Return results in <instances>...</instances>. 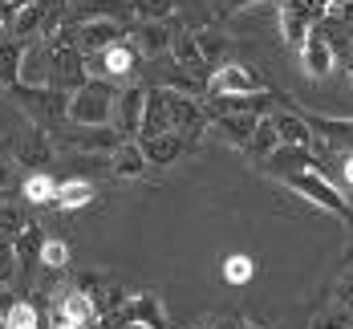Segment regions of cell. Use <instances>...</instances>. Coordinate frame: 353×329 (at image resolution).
Segmentation results:
<instances>
[{"label":"cell","instance_id":"20","mask_svg":"<svg viewBox=\"0 0 353 329\" xmlns=\"http://www.w3.org/2000/svg\"><path fill=\"white\" fill-rule=\"evenodd\" d=\"M94 183L90 179H65V183H57V212H81V208H90L94 203Z\"/></svg>","mask_w":353,"mask_h":329},{"label":"cell","instance_id":"18","mask_svg":"<svg viewBox=\"0 0 353 329\" xmlns=\"http://www.w3.org/2000/svg\"><path fill=\"white\" fill-rule=\"evenodd\" d=\"M301 114L309 118L313 134L329 139L333 146H350L353 150V118H325V114H309V110H301Z\"/></svg>","mask_w":353,"mask_h":329},{"label":"cell","instance_id":"31","mask_svg":"<svg viewBox=\"0 0 353 329\" xmlns=\"http://www.w3.org/2000/svg\"><path fill=\"white\" fill-rule=\"evenodd\" d=\"M49 329H81V326H73L70 317H61V313H49Z\"/></svg>","mask_w":353,"mask_h":329},{"label":"cell","instance_id":"9","mask_svg":"<svg viewBox=\"0 0 353 329\" xmlns=\"http://www.w3.org/2000/svg\"><path fill=\"white\" fill-rule=\"evenodd\" d=\"M139 146H142V154H146L150 167H171V163H179L183 154L195 150V139L183 134V130H163V134H146V139H139Z\"/></svg>","mask_w":353,"mask_h":329},{"label":"cell","instance_id":"13","mask_svg":"<svg viewBox=\"0 0 353 329\" xmlns=\"http://www.w3.org/2000/svg\"><path fill=\"white\" fill-rule=\"evenodd\" d=\"M146 86H130V90H122L118 94V106H114V126H118V134L122 139H139L142 130V110H146Z\"/></svg>","mask_w":353,"mask_h":329},{"label":"cell","instance_id":"38","mask_svg":"<svg viewBox=\"0 0 353 329\" xmlns=\"http://www.w3.org/2000/svg\"><path fill=\"white\" fill-rule=\"evenodd\" d=\"M0 98H4V90H0Z\"/></svg>","mask_w":353,"mask_h":329},{"label":"cell","instance_id":"7","mask_svg":"<svg viewBox=\"0 0 353 329\" xmlns=\"http://www.w3.org/2000/svg\"><path fill=\"white\" fill-rule=\"evenodd\" d=\"M49 313H61V317H70L73 326H81V329H94L98 321H102V305H98V297L85 292V289H77V285H61Z\"/></svg>","mask_w":353,"mask_h":329},{"label":"cell","instance_id":"16","mask_svg":"<svg viewBox=\"0 0 353 329\" xmlns=\"http://www.w3.org/2000/svg\"><path fill=\"white\" fill-rule=\"evenodd\" d=\"M21 61H25V41L0 37V90H4V94H8L12 86H21Z\"/></svg>","mask_w":353,"mask_h":329},{"label":"cell","instance_id":"32","mask_svg":"<svg viewBox=\"0 0 353 329\" xmlns=\"http://www.w3.org/2000/svg\"><path fill=\"white\" fill-rule=\"evenodd\" d=\"M345 183H350V191H353V150L345 154Z\"/></svg>","mask_w":353,"mask_h":329},{"label":"cell","instance_id":"5","mask_svg":"<svg viewBox=\"0 0 353 329\" xmlns=\"http://www.w3.org/2000/svg\"><path fill=\"white\" fill-rule=\"evenodd\" d=\"M53 150H57L53 134H49L45 126H37V122H29V126L21 130V139L8 146L12 163H17V167H25V171H41V167L53 159Z\"/></svg>","mask_w":353,"mask_h":329},{"label":"cell","instance_id":"28","mask_svg":"<svg viewBox=\"0 0 353 329\" xmlns=\"http://www.w3.org/2000/svg\"><path fill=\"white\" fill-rule=\"evenodd\" d=\"M17 277H21L17 248H12V240H0V289H4V285H12Z\"/></svg>","mask_w":353,"mask_h":329},{"label":"cell","instance_id":"37","mask_svg":"<svg viewBox=\"0 0 353 329\" xmlns=\"http://www.w3.org/2000/svg\"><path fill=\"white\" fill-rule=\"evenodd\" d=\"M350 81H353V66H350Z\"/></svg>","mask_w":353,"mask_h":329},{"label":"cell","instance_id":"19","mask_svg":"<svg viewBox=\"0 0 353 329\" xmlns=\"http://www.w3.org/2000/svg\"><path fill=\"white\" fill-rule=\"evenodd\" d=\"M41 244H45V236H41V228L29 223L17 240H12V248H17V260H21V277H25V285H29V277H33V268L41 264Z\"/></svg>","mask_w":353,"mask_h":329},{"label":"cell","instance_id":"15","mask_svg":"<svg viewBox=\"0 0 353 329\" xmlns=\"http://www.w3.org/2000/svg\"><path fill=\"white\" fill-rule=\"evenodd\" d=\"M272 122H276V130H281V143L284 146H313V126H309V118L301 114V110H281V114H272Z\"/></svg>","mask_w":353,"mask_h":329},{"label":"cell","instance_id":"36","mask_svg":"<svg viewBox=\"0 0 353 329\" xmlns=\"http://www.w3.org/2000/svg\"><path fill=\"white\" fill-rule=\"evenodd\" d=\"M0 329H8V321H4V313H0Z\"/></svg>","mask_w":353,"mask_h":329},{"label":"cell","instance_id":"4","mask_svg":"<svg viewBox=\"0 0 353 329\" xmlns=\"http://www.w3.org/2000/svg\"><path fill=\"white\" fill-rule=\"evenodd\" d=\"M114 326H142V329H175L167 321V313H163V301H159V292H126V301H122V309L106 317Z\"/></svg>","mask_w":353,"mask_h":329},{"label":"cell","instance_id":"24","mask_svg":"<svg viewBox=\"0 0 353 329\" xmlns=\"http://www.w3.org/2000/svg\"><path fill=\"white\" fill-rule=\"evenodd\" d=\"M73 260V248L70 240H57V236H45V244H41V264L45 268H53V272H61V268H70Z\"/></svg>","mask_w":353,"mask_h":329},{"label":"cell","instance_id":"17","mask_svg":"<svg viewBox=\"0 0 353 329\" xmlns=\"http://www.w3.org/2000/svg\"><path fill=\"white\" fill-rule=\"evenodd\" d=\"M21 195H25L29 208H53L57 203V179L49 171H29L21 179Z\"/></svg>","mask_w":353,"mask_h":329},{"label":"cell","instance_id":"8","mask_svg":"<svg viewBox=\"0 0 353 329\" xmlns=\"http://www.w3.org/2000/svg\"><path fill=\"white\" fill-rule=\"evenodd\" d=\"M296 53H301V70L309 73L313 81H325L329 73L337 70V49H333V41H329V33H325L321 25L309 29L305 45H301Z\"/></svg>","mask_w":353,"mask_h":329},{"label":"cell","instance_id":"29","mask_svg":"<svg viewBox=\"0 0 353 329\" xmlns=\"http://www.w3.org/2000/svg\"><path fill=\"white\" fill-rule=\"evenodd\" d=\"M252 4H264V0H219V17H232V12H244Z\"/></svg>","mask_w":353,"mask_h":329},{"label":"cell","instance_id":"12","mask_svg":"<svg viewBox=\"0 0 353 329\" xmlns=\"http://www.w3.org/2000/svg\"><path fill=\"white\" fill-rule=\"evenodd\" d=\"M53 73V41L33 37L25 41V61H21V86H49Z\"/></svg>","mask_w":353,"mask_h":329},{"label":"cell","instance_id":"1","mask_svg":"<svg viewBox=\"0 0 353 329\" xmlns=\"http://www.w3.org/2000/svg\"><path fill=\"white\" fill-rule=\"evenodd\" d=\"M118 94L122 90L110 77H90L81 90L70 94V122L73 126H114Z\"/></svg>","mask_w":353,"mask_h":329},{"label":"cell","instance_id":"10","mask_svg":"<svg viewBox=\"0 0 353 329\" xmlns=\"http://www.w3.org/2000/svg\"><path fill=\"white\" fill-rule=\"evenodd\" d=\"M126 41L139 49V57L154 61V57L171 53V21H134L126 29Z\"/></svg>","mask_w":353,"mask_h":329},{"label":"cell","instance_id":"33","mask_svg":"<svg viewBox=\"0 0 353 329\" xmlns=\"http://www.w3.org/2000/svg\"><path fill=\"white\" fill-rule=\"evenodd\" d=\"M212 329H252L248 321H219V326H212Z\"/></svg>","mask_w":353,"mask_h":329},{"label":"cell","instance_id":"6","mask_svg":"<svg viewBox=\"0 0 353 329\" xmlns=\"http://www.w3.org/2000/svg\"><path fill=\"white\" fill-rule=\"evenodd\" d=\"M139 49L122 37V41H114L110 49H102V53H90L85 57V66H90V77H110V81H122V77H130L134 73V66H139Z\"/></svg>","mask_w":353,"mask_h":329},{"label":"cell","instance_id":"22","mask_svg":"<svg viewBox=\"0 0 353 329\" xmlns=\"http://www.w3.org/2000/svg\"><path fill=\"white\" fill-rule=\"evenodd\" d=\"M4 321H8V329H41V309L33 297H12L4 309Z\"/></svg>","mask_w":353,"mask_h":329},{"label":"cell","instance_id":"35","mask_svg":"<svg viewBox=\"0 0 353 329\" xmlns=\"http://www.w3.org/2000/svg\"><path fill=\"white\" fill-rule=\"evenodd\" d=\"M4 199H8V187H0V203H4Z\"/></svg>","mask_w":353,"mask_h":329},{"label":"cell","instance_id":"3","mask_svg":"<svg viewBox=\"0 0 353 329\" xmlns=\"http://www.w3.org/2000/svg\"><path fill=\"white\" fill-rule=\"evenodd\" d=\"M268 86H264V77L244 66V61H223V66H215L208 73V86H203V94L208 98H244V94H264Z\"/></svg>","mask_w":353,"mask_h":329},{"label":"cell","instance_id":"25","mask_svg":"<svg viewBox=\"0 0 353 329\" xmlns=\"http://www.w3.org/2000/svg\"><path fill=\"white\" fill-rule=\"evenodd\" d=\"M252 277H256V264H252V256H244V252L223 256V281H228V285H248Z\"/></svg>","mask_w":353,"mask_h":329},{"label":"cell","instance_id":"26","mask_svg":"<svg viewBox=\"0 0 353 329\" xmlns=\"http://www.w3.org/2000/svg\"><path fill=\"white\" fill-rule=\"evenodd\" d=\"M134 4V21H171L175 0H130Z\"/></svg>","mask_w":353,"mask_h":329},{"label":"cell","instance_id":"27","mask_svg":"<svg viewBox=\"0 0 353 329\" xmlns=\"http://www.w3.org/2000/svg\"><path fill=\"white\" fill-rule=\"evenodd\" d=\"M199 49H203V61H208V66H223V53H228V41H223V37L219 33H212V29H199Z\"/></svg>","mask_w":353,"mask_h":329},{"label":"cell","instance_id":"14","mask_svg":"<svg viewBox=\"0 0 353 329\" xmlns=\"http://www.w3.org/2000/svg\"><path fill=\"white\" fill-rule=\"evenodd\" d=\"M146 167H150V163H146V154H142L139 139H126L114 154H106V171L114 179H142Z\"/></svg>","mask_w":353,"mask_h":329},{"label":"cell","instance_id":"2","mask_svg":"<svg viewBox=\"0 0 353 329\" xmlns=\"http://www.w3.org/2000/svg\"><path fill=\"white\" fill-rule=\"evenodd\" d=\"M276 179L288 187V191H296L301 199H309L313 208H321V212H329V216H337V219H353V208H350V199L333 187V183L325 179L317 171V163L313 167H296V171H284V175H276Z\"/></svg>","mask_w":353,"mask_h":329},{"label":"cell","instance_id":"21","mask_svg":"<svg viewBox=\"0 0 353 329\" xmlns=\"http://www.w3.org/2000/svg\"><path fill=\"white\" fill-rule=\"evenodd\" d=\"M276 146H281V130H276V122L264 114V118H260V126H256V134H252V146H248L244 154L252 159V163H268Z\"/></svg>","mask_w":353,"mask_h":329},{"label":"cell","instance_id":"11","mask_svg":"<svg viewBox=\"0 0 353 329\" xmlns=\"http://www.w3.org/2000/svg\"><path fill=\"white\" fill-rule=\"evenodd\" d=\"M130 25H122V21H81V25H73V41H77V49L90 57V53H102L110 49L114 41H122Z\"/></svg>","mask_w":353,"mask_h":329},{"label":"cell","instance_id":"34","mask_svg":"<svg viewBox=\"0 0 353 329\" xmlns=\"http://www.w3.org/2000/svg\"><path fill=\"white\" fill-rule=\"evenodd\" d=\"M0 4H8V8H21V4H29V0H0Z\"/></svg>","mask_w":353,"mask_h":329},{"label":"cell","instance_id":"23","mask_svg":"<svg viewBox=\"0 0 353 329\" xmlns=\"http://www.w3.org/2000/svg\"><path fill=\"white\" fill-rule=\"evenodd\" d=\"M29 223H33V219L25 212V203H12V199L0 203V240H17Z\"/></svg>","mask_w":353,"mask_h":329},{"label":"cell","instance_id":"30","mask_svg":"<svg viewBox=\"0 0 353 329\" xmlns=\"http://www.w3.org/2000/svg\"><path fill=\"white\" fill-rule=\"evenodd\" d=\"M337 301H341L345 309H353V268H350V272H345V281L337 285Z\"/></svg>","mask_w":353,"mask_h":329}]
</instances>
